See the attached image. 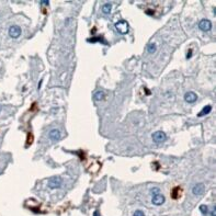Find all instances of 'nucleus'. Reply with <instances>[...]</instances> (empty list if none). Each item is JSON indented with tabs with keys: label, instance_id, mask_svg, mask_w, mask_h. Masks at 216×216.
I'll return each instance as SVG.
<instances>
[{
	"label": "nucleus",
	"instance_id": "f8f14e48",
	"mask_svg": "<svg viewBox=\"0 0 216 216\" xmlns=\"http://www.w3.org/2000/svg\"><path fill=\"white\" fill-rule=\"evenodd\" d=\"M147 51H148V53H150V54H154L155 52L157 51V45H156V43H149L147 45Z\"/></svg>",
	"mask_w": 216,
	"mask_h": 216
},
{
	"label": "nucleus",
	"instance_id": "9b49d317",
	"mask_svg": "<svg viewBox=\"0 0 216 216\" xmlns=\"http://www.w3.org/2000/svg\"><path fill=\"white\" fill-rule=\"evenodd\" d=\"M105 97V94L103 91H98V92H96L93 96V99L96 100V101H101V100H103Z\"/></svg>",
	"mask_w": 216,
	"mask_h": 216
},
{
	"label": "nucleus",
	"instance_id": "aec40b11",
	"mask_svg": "<svg viewBox=\"0 0 216 216\" xmlns=\"http://www.w3.org/2000/svg\"><path fill=\"white\" fill-rule=\"evenodd\" d=\"M211 215H212V216H215V207H214L213 210H212V214H211Z\"/></svg>",
	"mask_w": 216,
	"mask_h": 216
},
{
	"label": "nucleus",
	"instance_id": "6e6552de",
	"mask_svg": "<svg viewBox=\"0 0 216 216\" xmlns=\"http://www.w3.org/2000/svg\"><path fill=\"white\" fill-rule=\"evenodd\" d=\"M184 100H185V102H188V103H194L197 100V96H196V93L193 92V91H189V92L185 93Z\"/></svg>",
	"mask_w": 216,
	"mask_h": 216
},
{
	"label": "nucleus",
	"instance_id": "423d86ee",
	"mask_svg": "<svg viewBox=\"0 0 216 216\" xmlns=\"http://www.w3.org/2000/svg\"><path fill=\"white\" fill-rule=\"evenodd\" d=\"M166 201L165 196L162 195L161 193L159 194H156V195H153V197H151V202H153L154 205H157V206H159V205L163 204Z\"/></svg>",
	"mask_w": 216,
	"mask_h": 216
},
{
	"label": "nucleus",
	"instance_id": "f03ea898",
	"mask_svg": "<svg viewBox=\"0 0 216 216\" xmlns=\"http://www.w3.org/2000/svg\"><path fill=\"white\" fill-rule=\"evenodd\" d=\"M151 137H153V140L156 144H160V143H163L166 139H167V135H166L165 132L162 131H157L155 132V133L151 135Z\"/></svg>",
	"mask_w": 216,
	"mask_h": 216
},
{
	"label": "nucleus",
	"instance_id": "b1692460",
	"mask_svg": "<svg viewBox=\"0 0 216 216\" xmlns=\"http://www.w3.org/2000/svg\"><path fill=\"white\" fill-rule=\"evenodd\" d=\"M213 13H214V14H216V9H215V8L213 9Z\"/></svg>",
	"mask_w": 216,
	"mask_h": 216
},
{
	"label": "nucleus",
	"instance_id": "6ab92c4d",
	"mask_svg": "<svg viewBox=\"0 0 216 216\" xmlns=\"http://www.w3.org/2000/svg\"><path fill=\"white\" fill-rule=\"evenodd\" d=\"M41 5H44V6H48L49 5V1H40Z\"/></svg>",
	"mask_w": 216,
	"mask_h": 216
},
{
	"label": "nucleus",
	"instance_id": "1a4fd4ad",
	"mask_svg": "<svg viewBox=\"0 0 216 216\" xmlns=\"http://www.w3.org/2000/svg\"><path fill=\"white\" fill-rule=\"evenodd\" d=\"M49 138L52 140H58L60 138V132L57 130V128H54V130H52L48 134Z\"/></svg>",
	"mask_w": 216,
	"mask_h": 216
},
{
	"label": "nucleus",
	"instance_id": "f3484780",
	"mask_svg": "<svg viewBox=\"0 0 216 216\" xmlns=\"http://www.w3.org/2000/svg\"><path fill=\"white\" fill-rule=\"evenodd\" d=\"M150 192H151V194H153V195H156V194H159L160 193V189L159 188H153Z\"/></svg>",
	"mask_w": 216,
	"mask_h": 216
},
{
	"label": "nucleus",
	"instance_id": "9d476101",
	"mask_svg": "<svg viewBox=\"0 0 216 216\" xmlns=\"http://www.w3.org/2000/svg\"><path fill=\"white\" fill-rule=\"evenodd\" d=\"M211 111H212V106H211V105H205L204 108L201 110V112L197 114V116L202 117V116H204V115H207L208 113H211Z\"/></svg>",
	"mask_w": 216,
	"mask_h": 216
},
{
	"label": "nucleus",
	"instance_id": "393cba45",
	"mask_svg": "<svg viewBox=\"0 0 216 216\" xmlns=\"http://www.w3.org/2000/svg\"><path fill=\"white\" fill-rule=\"evenodd\" d=\"M0 111H1V106H0Z\"/></svg>",
	"mask_w": 216,
	"mask_h": 216
},
{
	"label": "nucleus",
	"instance_id": "4be33fe9",
	"mask_svg": "<svg viewBox=\"0 0 216 216\" xmlns=\"http://www.w3.org/2000/svg\"><path fill=\"white\" fill-rule=\"evenodd\" d=\"M146 13H147V14H154V12L150 11V10H147V11H146Z\"/></svg>",
	"mask_w": 216,
	"mask_h": 216
},
{
	"label": "nucleus",
	"instance_id": "412c9836",
	"mask_svg": "<svg viewBox=\"0 0 216 216\" xmlns=\"http://www.w3.org/2000/svg\"><path fill=\"white\" fill-rule=\"evenodd\" d=\"M93 216H99V212H98V211H94Z\"/></svg>",
	"mask_w": 216,
	"mask_h": 216
},
{
	"label": "nucleus",
	"instance_id": "39448f33",
	"mask_svg": "<svg viewBox=\"0 0 216 216\" xmlns=\"http://www.w3.org/2000/svg\"><path fill=\"white\" fill-rule=\"evenodd\" d=\"M9 35L12 38H18L21 35V28L18 25H11L9 28Z\"/></svg>",
	"mask_w": 216,
	"mask_h": 216
},
{
	"label": "nucleus",
	"instance_id": "f257e3e1",
	"mask_svg": "<svg viewBox=\"0 0 216 216\" xmlns=\"http://www.w3.org/2000/svg\"><path fill=\"white\" fill-rule=\"evenodd\" d=\"M63 184V180L60 177H52L48 179V188L49 189H59Z\"/></svg>",
	"mask_w": 216,
	"mask_h": 216
},
{
	"label": "nucleus",
	"instance_id": "a211bd4d",
	"mask_svg": "<svg viewBox=\"0 0 216 216\" xmlns=\"http://www.w3.org/2000/svg\"><path fill=\"white\" fill-rule=\"evenodd\" d=\"M187 59H189V58H191L192 57V49H189L188 51V53H187Z\"/></svg>",
	"mask_w": 216,
	"mask_h": 216
},
{
	"label": "nucleus",
	"instance_id": "2eb2a0df",
	"mask_svg": "<svg viewBox=\"0 0 216 216\" xmlns=\"http://www.w3.org/2000/svg\"><path fill=\"white\" fill-rule=\"evenodd\" d=\"M133 216H145V213L143 212L142 210H137L134 212V215Z\"/></svg>",
	"mask_w": 216,
	"mask_h": 216
},
{
	"label": "nucleus",
	"instance_id": "4468645a",
	"mask_svg": "<svg viewBox=\"0 0 216 216\" xmlns=\"http://www.w3.org/2000/svg\"><path fill=\"white\" fill-rule=\"evenodd\" d=\"M200 212H201L203 215H206V214L208 213V207L206 206V205H204V204L201 205V206H200Z\"/></svg>",
	"mask_w": 216,
	"mask_h": 216
},
{
	"label": "nucleus",
	"instance_id": "dca6fc26",
	"mask_svg": "<svg viewBox=\"0 0 216 216\" xmlns=\"http://www.w3.org/2000/svg\"><path fill=\"white\" fill-rule=\"evenodd\" d=\"M88 42H91V43H94V42H104V41L101 40V37H94V38H89ZM105 43V42H104Z\"/></svg>",
	"mask_w": 216,
	"mask_h": 216
},
{
	"label": "nucleus",
	"instance_id": "5701e85b",
	"mask_svg": "<svg viewBox=\"0 0 216 216\" xmlns=\"http://www.w3.org/2000/svg\"><path fill=\"white\" fill-rule=\"evenodd\" d=\"M42 82H43V80H41L40 82H38V87H37V88H38V89L41 88V86H42Z\"/></svg>",
	"mask_w": 216,
	"mask_h": 216
},
{
	"label": "nucleus",
	"instance_id": "20e7f679",
	"mask_svg": "<svg viewBox=\"0 0 216 216\" xmlns=\"http://www.w3.org/2000/svg\"><path fill=\"white\" fill-rule=\"evenodd\" d=\"M199 29L203 32H208L212 29V22L207 19H203L199 22Z\"/></svg>",
	"mask_w": 216,
	"mask_h": 216
},
{
	"label": "nucleus",
	"instance_id": "7ed1b4c3",
	"mask_svg": "<svg viewBox=\"0 0 216 216\" xmlns=\"http://www.w3.org/2000/svg\"><path fill=\"white\" fill-rule=\"evenodd\" d=\"M115 29H116L121 34H127L130 26H128V23L126 21L122 20V21H119V22L115 23Z\"/></svg>",
	"mask_w": 216,
	"mask_h": 216
},
{
	"label": "nucleus",
	"instance_id": "0eeeda50",
	"mask_svg": "<svg viewBox=\"0 0 216 216\" xmlns=\"http://www.w3.org/2000/svg\"><path fill=\"white\" fill-rule=\"evenodd\" d=\"M204 190H205V187L203 183H196L192 188V192H193L194 195H201V194L204 193Z\"/></svg>",
	"mask_w": 216,
	"mask_h": 216
},
{
	"label": "nucleus",
	"instance_id": "ddd939ff",
	"mask_svg": "<svg viewBox=\"0 0 216 216\" xmlns=\"http://www.w3.org/2000/svg\"><path fill=\"white\" fill-rule=\"evenodd\" d=\"M111 8H112V6L110 5V3H105V5H103V7H102V12L104 14H109L110 12H111Z\"/></svg>",
	"mask_w": 216,
	"mask_h": 216
}]
</instances>
